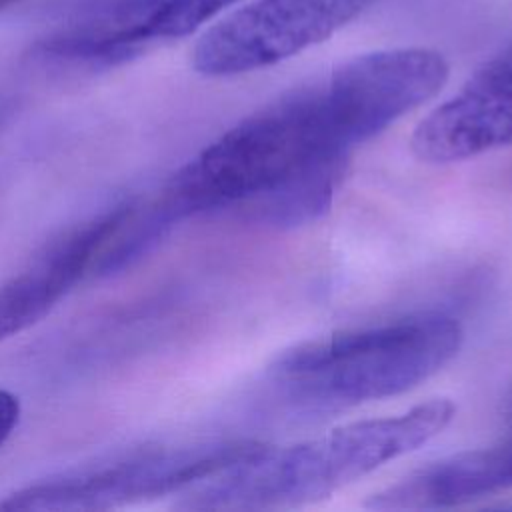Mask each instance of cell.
<instances>
[{
	"label": "cell",
	"mask_w": 512,
	"mask_h": 512,
	"mask_svg": "<svg viewBox=\"0 0 512 512\" xmlns=\"http://www.w3.org/2000/svg\"><path fill=\"white\" fill-rule=\"evenodd\" d=\"M236 2L240 0H158L148 26L150 42L190 36Z\"/></svg>",
	"instance_id": "30bf717a"
},
{
	"label": "cell",
	"mask_w": 512,
	"mask_h": 512,
	"mask_svg": "<svg viewBox=\"0 0 512 512\" xmlns=\"http://www.w3.org/2000/svg\"><path fill=\"white\" fill-rule=\"evenodd\" d=\"M512 144V42L414 130L410 148L428 164H448Z\"/></svg>",
	"instance_id": "8992f818"
},
{
	"label": "cell",
	"mask_w": 512,
	"mask_h": 512,
	"mask_svg": "<svg viewBox=\"0 0 512 512\" xmlns=\"http://www.w3.org/2000/svg\"><path fill=\"white\" fill-rule=\"evenodd\" d=\"M448 398L422 402L402 414L338 426L284 448L262 446L200 482L180 508L284 510L324 500L382 464L418 450L454 418Z\"/></svg>",
	"instance_id": "7a4b0ae2"
},
{
	"label": "cell",
	"mask_w": 512,
	"mask_h": 512,
	"mask_svg": "<svg viewBox=\"0 0 512 512\" xmlns=\"http://www.w3.org/2000/svg\"><path fill=\"white\" fill-rule=\"evenodd\" d=\"M20 420V400L10 390L0 388V446L10 438Z\"/></svg>",
	"instance_id": "8fae6325"
},
{
	"label": "cell",
	"mask_w": 512,
	"mask_h": 512,
	"mask_svg": "<svg viewBox=\"0 0 512 512\" xmlns=\"http://www.w3.org/2000/svg\"><path fill=\"white\" fill-rule=\"evenodd\" d=\"M354 124L328 84L298 88L246 116L184 164L154 198L174 222L252 202L288 178L358 146Z\"/></svg>",
	"instance_id": "6da1fadb"
},
{
	"label": "cell",
	"mask_w": 512,
	"mask_h": 512,
	"mask_svg": "<svg viewBox=\"0 0 512 512\" xmlns=\"http://www.w3.org/2000/svg\"><path fill=\"white\" fill-rule=\"evenodd\" d=\"M376 0H252L210 26L192 66L210 78L238 76L288 60L356 20Z\"/></svg>",
	"instance_id": "5b68a950"
},
{
	"label": "cell",
	"mask_w": 512,
	"mask_h": 512,
	"mask_svg": "<svg viewBox=\"0 0 512 512\" xmlns=\"http://www.w3.org/2000/svg\"><path fill=\"white\" fill-rule=\"evenodd\" d=\"M346 160L348 158L316 164L250 204H254L260 220L278 226H296L314 220L330 206L332 194L344 174Z\"/></svg>",
	"instance_id": "9c48e42d"
},
{
	"label": "cell",
	"mask_w": 512,
	"mask_h": 512,
	"mask_svg": "<svg viewBox=\"0 0 512 512\" xmlns=\"http://www.w3.org/2000/svg\"><path fill=\"white\" fill-rule=\"evenodd\" d=\"M18 2H22V0H0V10H2V8H6V6L18 4Z\"/></svg>",
	"instance_id": "4fadbf2b"
},
{
	"label": "cell",
	"mask_w": 512,
	"mask_h": 512,
	"mask_svg": "<svg viewBox=\"0 0 512 512\" xmlns=\"http://www.w3.org/2000/svg\"><path fill=\"white\" fill-rule=\"evenodd\" d=\"M512 422V400H510ZM512 488V430L492 446L446 456L366 502L374 510H438Z\"/></svg>",
	"instance_id": "ba28073f"
},
{
	"label": "cell",
	"mask_w": 512,
	"mask_h": 512,
	"mask_svg": "<svg viewBox=\"0 0 512 512\" xmlns=\"http://www.w3.org/2000/svg\"><path fill=\"white\" fill-rule=\"evenodd\" d=\"M462 324L424 312L296 344L266 370L270 384L304 410H336L416 388L460 350Z\"/></svg>",
	"instance_id": "3957f363"
},
{
	"label": "cell",
	"mask_w": 512,
	"mask_h": 512,
	"mask_svg": "<svg viewBox=\"0 0 512 512\" xmlns=\"http://www.w3.org/2000/svg\"><path fill=\"white\" fill-rule=\"evenodd\" d=\"M6 116H8V106H6V102L0 98V128L4 126V122H6Z\"/></svg>",
	"instance_id": "7c38bea8"
},
{
	"label": "cell",
	"mask_w": 512,
	"mask_h": 512,
	"mask_svg": "<svg viewBox=\"0 0 512 512\" xmlns=\"http://www.w3.org/2000/svg\"><path fill=\"white\" fill-rule=\"evenodd\" d=\"M132 206L134 202L116 204L62 230L40 246L22 270L0 284V340L40 322L92 270Z\"/></svg>",
	"instance_id": "52a82bcc"
},
{
	"label": "cell",
	"mask_w": 512,
	"mask_h": 512,
	"mask_svg": "<svg viewBox=\"0 0 512 512\" xmlns=\"http://www.w3.org/2000/svg\"><path fill=\"white\" fill-rule=\"evenodd\" d=\"M262 446L250 438H226L190 446L142 448L108 464L72 470L20 488L0 500V510H108L200 484Z\"/></svg>",
	"instance_id": "277c9868"
}]
</instances>
